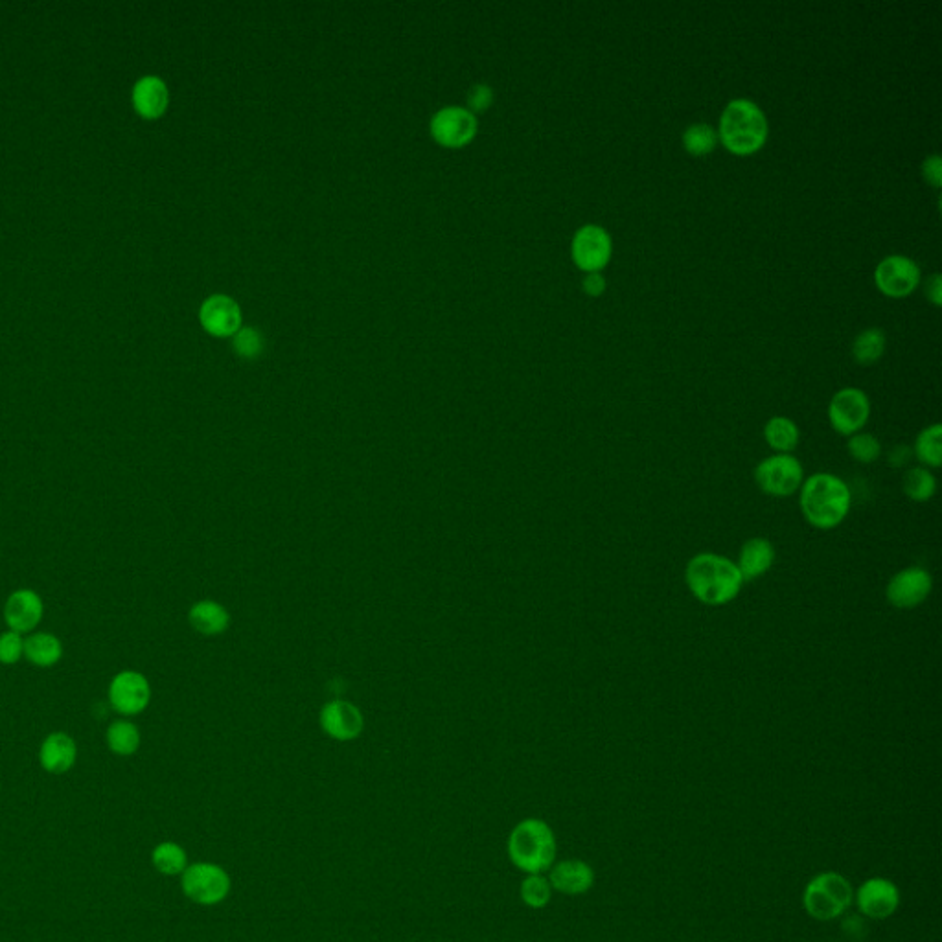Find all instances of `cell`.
<instances>
[{
	"instance_id": "6da1fadb",
	"label": "cell",
	"mask_w": 942,
	"mask_h": 942,
	"mask_svg": "<svg viewBox=\"0 0 942 942\" xmlns=\"http://www.w3.org/2000/svg\"><path fill=\"white\" fill-rule=\"evenodd\" d=\"M685 582L692 597L718 608L733 602L744 586L736 562L716 552H700L685 567Z\"/></svg>"
},
{
	"instance_id": "7a4b0ae2",
	"label": "cell",
	"mask_w": 942,
	"mask_h": 942,
	"mask_svg": "<svg viewBox=\"0 0 942 942\" xmlns=\"http://www.w3.org/2000/svg\"><path fill=\"white\" fill-rule=\"evenodd\" d=\"M799 505L810 527L836 529L851 512V488L834 473H814L801 484Z\"/></svg>"
},
{
	"instance_id": "3957f363",
	"label": "cell",
	"mask_w": 942,
	"mask_h": 942,
	"mask_svg": "<svg viewBox=\"0 0 942 942\" xmlns=\"http://www.w3.org/2000/svg\"><path fill=\"white\" fill-rule=\"evenodd\" d=\"M716 131L725 150L736 157H749L768 142L770 122L753 100L735 98L725 105Z\"/></svg>"
},
{
	"instance_id": "277c9868",
	"label": "cell",
	"mask_w": 942,
	"mask_h": 942,
	"mask_svg": "<svg viewBox=\"0 0 942 942\" xmlns=\"http://www.w3.org/2000/svg\"><path fill=\"white\" fill-rule=\"evenodd\" d=\"M506 851L512 865L521 873L545 874L556 862L558 843L547 821L527 817L512 828Z\"/></svg>"
},
{
	"instance_id": "5b68a950",
	"label": "cell",
	"mask_w": 942,
	"mask_h": 942,
	"mask_svg": "<svg viewBox=\"0 0 942 942\" xmlns=\"http://www.w3.org/2000/svg\"><path fill=\"white\" fill-rule=\"evenodd\" d=\"M854 904V887L836 871L819 873L806 884L803 891V908L808 917L828 922L841 919Z\"/></svg>"
},
{
	"instance_id": "8992f818",
	"label": "cell",
	"mask_w": 942,
	"mask_h": 942,
	"mask_svg": "<svg viewBox=\"0 0 942 942\" xmlns=\"http://www.w3.org/2000/svg\"><path fill=\"white\" fill-rule=\"evenodd\" d=\"M184 897L199 906H218L225 902L232 889L230 874L212 862H197L188 865L181 874Z\"/></svg>"
},
{
	"instance_id": "52a82bcc",
	"label": "cell",
	"mask_w": 942,
	"mask_h": 942,
	"mask_svg": "<svg viewBox=\"0 0 942 942\" xmlns=\"http://www.w3.org/2000/svg\"><path fill=\"white\" fill-rule=\"evenodd\" d=\"M805 481V470L799 460L784 453H775L771 457L760 460L755 468V483L762 494L784 499L792 497L801 490Z\"/></svg>"
},
{
	"instance_id": "ba28073f",
	"label": "cell",
	"mask_w": 942,
	"mask_h": 942,
	"mask_svg": "<svg viewBox=\"0 0 942 942\" xmlns=\"http://www.w3.org/2000/svg\"><path fill=\"white\" fill-rule=\"evenodd\" d=\"M871 416L869 396L856 387H845L832 396L828 403L830 426L843 437L860 433Z\"/></svg>"
},
{
	"instance_id": "9c48e42d",
	"label": "cell",
	"mask_w": 942,
	"mask_h": 942,
	"mask_svg": "<svg viewBox=\"0 0 942 942\" xmlns=\"http://www.w3.org/2000/svg\"><path fill=\"white\" fill-rule=\"evenodd\" d=\"M920 267L904 254L885 256L874 269V284L889 299H906L920 284Z\"/></svg>"
},
{
	"instance_id": "30bf717a",
	"label": "cell",
	"mask_w": 942,
	"mask_h": 942,
	"mask_svg": "<svg viewBox=\"0 0 942 942\" xmlns=\"http://www.w3.org/2000/svg\"><path fill=\"white\" fill-rule=\"evenodd\" d=\"M573 262L584 273H600L611 260L613 240L608 230L597 223H587L576 230L571 243Z\"/></svg>"
},
{
	"instance_id": "8fae6325",
	"label": "cell",
	"mask_w": 942,
	"mask_h": 942,
	"mask_svg": "<svg viewBox=\"0 0 942 942\" xmlns=\"http://www.w3.org/2000/svg\"><path fill=\"white\" fill-rule=\"evenodd\" d=\"M854 902L865 919H889L900 908V889L889 878L874 876L854 891Z\"/></svg>"
},
{
	"instance_id": "7c38bea8",
	"label": "cell",
	"mask_w": 942,
	"mask_h": 942,
	"mask_svg": "<svg viewBox=\"0 0 942 942\" xmlns=\"http://www.w3.org/2000/svg\"><path fill=\"white\" fill-rule=\"evenodd\" d=\"M933 578L926 569L911 565L891 576L885 587L887 602L897 609L919 608L931 595Z\"/></svg>"
},
{
	"instance_id": "4fadbf2b",
	"label": "cell",
	"mask_w": 942,
	"mask_h": 942,
	"mask_svg": "<svg viewBox=\"0 0 942 942\" xmlns=\"http://www.w3.org/2000/svg\"><path fill=\"white\" fill-rule=\"evenodd\" d=\"M479 122L470 109L444 107L431 118V135L446 148H462L477 135Z\"/></svg>"
},
{
	"instance_id": "5bb4252c",
	"label": "cell",
	"mask_w": 942,
	"mask_h": 942,
	"mask_svg": "<svg viewBox=\"0 0 942 942\" xmlns=\"http://www.w3.org/2000/svg\"><path fill=\"white\" fill-rule=\"evenodd\" d=\"M151 690L148 679L142 674L126 670L120 672L109 687V701L116 713L133 716L142 713L150 703Z\"/></svg>"
},
{
	"instance_id": "9a60e30c",
	"label": "cell",
	"mask_w": 942,
	"mask_h": 942,
	"mask_svg": "<svg viewBox=\"0 0 942 942\" xmlns=\"http://www.w3.org/2000/svg\"><path fill=\"white\" fill-rule=\"evenodd\" d=\"M199 321L208 334L230 337L242 328V310L238 302L227 295H212L201 304Z\"/></svg>"
},
{
	"instance_id": "2e32d148",
	"label": "cell",
	"mask_w": 942,
	"mask_h": 942,
	"mask_svg": "<svg viewBox=\"0 0 942 942\" xmlns=\"http://www.w3.org/2000/svg\"><path fill=\"white\" fill-rule=\"evenodd\" d=\"M547 878H549L552 891H558L567 897L586 895L587 891L595 885L593 867L584 860H576V858L554 862Z\"/></svg>"
},
{
	"instance_id": "e0dca14e",
	"label": "cell",
	"mask_w": 942,
	"mask_h": 942,
	"mask_svg": "<svg viewBox=\"0 0 942 942\" xmlns=\"http://www.w3.org/2000/svg\"><path fill=\"white\" fill-rule=\"evenodd\" d=\"M131 102H133V109L137 111V115L142 116L144 120L161 118L168 111V105H170V91H168L166 81L159 78V76H155V74L142 76L133 85Z\"/></svg>"
},
{
	"instance_id": "ac0fdd59",
	"label": "cell",
	"mask_w": 942,
	"mask_h": 942,
	"mask_svg": "<svg viewBox=\"0 0 942 942\" xmlns=\"http://www.w3.org/2000/svg\"><path fill=\"white\" fill-rule=\"evenodd\" d=\"M4 619L12 632H30L43 619V600L32 589H19L6 600Z\"/></svg>"
},
{
	"instance_id": "d6986e66",
	"label": "cell",
	"mask_w": 942,
	"mask_h": 942,
	"mask_svg": "<svg viewBox=\"0 0 942 942\" xmlns=\"http://www.w3.org/2000/svg\"><path fill=\"white\" fill-rule=\"evenodd\" d=\"M321 725L326 735L346 742L361 735L363 716L354 705L346 701H332L322 709Z\"/></svg>"
},
{
	"instance_id": "ffe728a7",
	"label": "cell",
	"mask_w": 942,
	"mask_h": 942,
	"mask_svg": "<svg viewBox=\"0 0 942 942\" xmlns=\"http://www.w3.org/2000/svg\"><path fill=\"white\" fill-rule=\"evenodd\" d=\"M775 563V547L770 540L766 538H751L747 540L740 554H738V571L747 580H757L760 576L766 575Z\"/></svg>"
},
{
	"instance_id": "44dd1931",
	"label": "cell",
	"mask_w": 942,
	"mask_h": 942,
	"mask_svg": "<svg viewBox=\"0 0 942 942\" xmlns=\"http://www.w3.org/2000/svg\"><path fill=\"white\" fill-rule=\"evenodd\" d=\"M76 742L65 733H52L45 738L39 751L41 766L52 775H61L74 766L76 762Z\"/></svg>"
},
{
	"instance_id": "7402d4cb",
	"label": "cell",
	"mask_w": 942,
	"mask_h": 942,
	"mask_svg": "<svg viewBox=\"0 0 942 942\" xmlns=\"http://www.w3.org/2000/svg\"><path fill=\"white\" fill-rule=\"evenodd\" d=\"M764 440L775 453L790 455L799 446L801 431L792 418L773 416L764 426Z\"/></svg>"
},
{
	"instance_id": "603a6c76",
	"label": "cell",
	"mask_w": 942,
	"mask_h": 942,
	"mask_svg": "<svg viewBox=\"0 0 942 942\" xmlns=\"http://www.w3.org/2000/svg\"><path fill=\"white\" fill-rule=\"evenodd\" d=\"M190 624L196 628L197 632L216 635L227 630L229 613L216 602L203 600L190 609Z\"/></svg>"
},
{
	"instance_id": "cb8c5ba5",
	"label": "cell",
	"mask_w": 942,
	"mask_h": 942,
	"mask_svg": "<svg viewBox=\"0 0 942 942\" xmlns=\"http://www.w3.org/2000/svg\"><path fill=\"white\" fill-rule=\"evenodd\" d=\"M913 455L928 470L941 468L942 462V427L941 424L924 427L917 435Z\"/></svg>"
},
{
	"instance_id": "d4e9b609",
	"label": "cell",
	"mask_w": 942,
	"mask_h": 942,
	"mask_svg": "<svg viewBox=\"0 0 942 942\" xmlns=\"http://www.w3.org/2000/svg\"><path fill=\"white\" fill-rule=\"evenodd\" d=\"M63 654V648L58 637L50 633H35L28 641H24V655L37 665V667H52L56 665Z\"/></svg>"
},
{
	"instance_id": "484cf974",
	"label": "cell",
	"mask_w": 942,
	"mask_h": 942,
	"mask_svg": "<svg viewBox=\"0 0 942 942\" xmlns=\"http://www.w3.org/2000/svg\"><path fill=\"white\" fill-rule=\"evenodd\" d=\"M902 490L913 503H926L937 494V479L933 471L924 466H913L902 479Z\"/></svg>"
},
{
	"instance_id": "4316f807",
	"label": "cell",
	"mask_w": 942,
	"mask_h": 942,
	"mask_svg": "<svg viewBox=\"0 0 942 942\" xmlns=\"http://www.w3.org/2000/svg\"><path fill=\"white\" fill-rule=\"evenodd\" d=\"M885 345H887V339H885L884 330H880L876 326L867 328L854 339L852 357L858 365L869 367V365H874L880 357L884 356Z\"/></svg>"
},
{
	"instance_id": "83f0119b",
	"label": "cell",
	"mask_w": 942,
	"mask_h": 942,
	"mask_svg": "<svg viewBox=\"0 0 942 942\" xmlns=\"http://www.w3.org/2000/svg\"><path fill=\"white\" fill-rule=\"evenodd\" d=\"M683 148L692 155V157H705L713 153L718 146V131L711 124L705 122H696L685 127L683 131Z\"/></svg>"
},
{
	"instance_id": "f1b7e54d",
	"label": "cell",
	"mask_w": 942,
	"mask_h": 942,
	"mask_svg": "<svg viewBox=\"0 0 942 942\" xmlns=\"http://www.w3.org/2000/svg\"><path fill=\"white\" fill-rule=\"evenodd\" d=\"M151 863L161 874L177 876L188 867V854L179 843L162 841L151 852Z\"/></svg>"
},
{
	"instance_id": "f546056e",
	"label": "cell",
	"mask_w": 942,
	"mask_h": 942,
	"mask_svg": "<svg viewBox=\"0 0 942 942\" xmlns=\"http://www.w3.org/2000/svg\"><path fill=\"white\" fill-rule=\"evenodd\" d=\"M521 902L530 909H543L551 904L552 887L545 874H527L519 887Z\"/></svg>"
},
{
	"instance_id": "4dcf8cb0",
	"label": "cell",
	"mask_w": 942,
	"mask_h": 942,
	"mask_svg": "<svg viewBox=\"0 0 942 942\" xmlns=\"http://www.w3.org/2000/svg\"><path fill=\"white\" fill-rule=\"evenodd\" d=\"M107 746L120 757L135 755L140 746V733L137 727L126 720L111 724V727L107 729Z\"/></svg>"
},
{
	"instance_id": "1f68e13d",
	"label": "cell",
	"mask_w": 942,
	"mask_h": 942,
	"mask_svg": "<svg viewBox=\"0 0 942 942\" xmlns=\"http://www.w3.org/2000/svg\"><path fill=\"white\" fill-rule=\"evenodd\" d=\"M847 451H849L852 460H856L860 464H873L882 457V444L871 433L860 431V433L849 437Z\"/></svg>"
},
{
	"instance_id": "d6a6232c",
	"label": "cell",
	"mask_w": 942,
	"mask_h": 942,
	"mask_svg": "<svg viewBox=\"0 0 942 942\" xmlns=\"http://www.w3.org/2000/svg\"><path fill=\"white\" fill-rule=\"evenodd\" d=\"M234 350L243 359H254L264 352V337L254 328H240L234 335Z\"/></svg>"
},
{
	"instance_id": "836d02e7",
	"label": "cell",
	"mask_w": 942,
	"mask_h": 942,
	"mask_svg": "<svg viewBox=\"0 0 942 942\" xmlns=\"http://www.w3.org/2000/svg\"><path fill=\"white\" fill-rule=\"evenodd\" d=\"M24 655V641L21 633L6 632L0 635V663L13 665Z\"/></svg>"
},
{
	"instance_id": "e575fe53",
	"label": "cell",
	"mask_w": 942,
	"mask_h": 942,
	"mask_svg": "<svg viewBox=\"0 0 942 942\" xmlns=\"http://www.w3.org/2000/svg\"><path fill=\"white\" fill-rule=\"evenodd\" d=\"M841 930H843V935L849 939L851 942H860L867 937V924H865V917H862L860 913L856 915H843L841 917Z\"/></svg>"
},
{
	"instance_id": "d590c367",
	"label": "cell",
	"mask_w": 942,
	"mask_h": 942,
	"mask_svg": "<svg viewBox=\"0 0 942 942\" xmlns=\"http://www.w3.org/2000/svg\"><path fill=\"white\" fill-rule=\"evenodd\" d=\"M494 102V91L488 85H475L468 94V104L473 111H486Z\"/></svg>"
},
{
	"instance_id": "8d00e7d4",
	"label": "cell",
	"mask_w": 942,
	"mask_h": 942,
	"mask_svg": "<svg viewBox=\"0 0 942 942\" xmlns=\"http://www.w3.org/2000/svg\"><path fill=\"white\" fill-rule=\"evenodd\" d=\"M922 177L933 188L942 186V159L941 155H930L922 162Z\"/></svg>"
},
{
	"instance_id": "74e56055",
	"label": "cell",
	"mask_w": 942,
	"mask_h": 942,
	"mask_svg": "<svg viewBox=\"0 0 942 942\" xmlns=\"http://www.w3.org/2000/svg\"><path fill=\"white\" fill-rule=\"evenodd\" d=\"M911 459H913V449L909 448V446H904V444L895 446V448L887 453V464H889L891 468H904V466H908L909 460Z\"/></svg>"
},
{
	"instance_id": "f35d334b",
	"label": "cell",
	"mask_w": 942,
	"mask_h": 942,
	"mask_svg": "<svg viewBox=\"0 0 942 942\" xmlns=\"http://www.w3.org/2000/svg\"><path fill=\"white\" fill-rule=\"evenodd\" d=\"M582 289L589 297H600L606 291V278L602 273H587Z\"/></svg>"
},
{
	"instance_id": "ab89813d",
	"label": "cell",
	"mask_w": 942,
	"mask_h": 942,
	"mask_svg": "<svg viewBox=\"0 0 942 942\" xmlns=\"http://www.w3.org/2000/svg\"><path fill=\"white\" fill-rule=\"evenodd\" d=\"M926 297L930 300L933 306H941L942 304V278L939 273L931 275L930 280H928V286H926Z\"/></svg>"
}]
</instances>
